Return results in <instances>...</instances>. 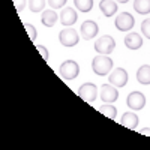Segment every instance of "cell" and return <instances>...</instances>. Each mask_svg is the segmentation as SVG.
<instances>
[{"mask_svg": "<svg viewBox=\"0 0 150 150\" xmlns=\"http://www.w3.org/2000/svg\"><path fill=\"white\" fill-rule=\"evenodd\" d=\"M92 69L96 75H107L112 69V60L107 57V54H99L92 60Z\"/></svg>", "mask_w": 150, "mask_h": 150, "instance_id": "6da1fadb", "label": "cell"}, {"mask_svg": "<svg viewBox=\"0 0 150 150\" xmlns=\"http://www.w3.org/2000/svg\"><path fill=\"white\" fill-rule=\"evenodd\" d=\"M59 72H60V77L63 78V80L71 81V80H74V78L78 77L80 66H78V63H77L75 60H66V62H63V63L60 65Z\"/></svg>", "mask_w": 150, "mask_h": 150, "instance_id": "7a4b0ae2", "label": "cell"}, {"mask_svg": "<svg viewBox=\"0 0 150 150\" xmlns=\"http://www.w3.org/2000/svg\"><path fill=\"white\" fill-rule=\"evenodd\" d=\"M114 47H116L114 38L110 36V35H104L95 42V51L99 53V54H107L108 56L114 51Z\"/></svg>", "mask_w": 150, "mask_h": 150, "instance_id": "3957f363", "label": "cell"}, {"mask_svg": "<svg viewBox=\"0 0 150 150\" xmlns=\"http://www.w3.org/2000/svg\"><path fill=\"white\" fill-rule=\"evenodd\" d=\"M59 41L63 47H75L80 41V35L77 33V30L66 27L59 33Z\"/></svg>", "mask_w": 150, "mask_h": 150, "instance_id": "277c9868", "label": "cell"}, {"mask_svg": "<svg viewBox=\"0 0 150 150\" xmlns=\"http://www.w3.org/2000/svg\"><path fill=\"white\" fill-rule=\"evenodd\" d=\"M78 96L86 102H95V99L98 96V87L93 83H84L80 89H78Z\"/></svg>", "mask_w": 150, "mask_h": 150, "instance_id": "5b68a950", "label": "cell"}, {"mask_svg": "<svg viewBox=\"0 0 150 150\" xmlns=\"http://www.w3.org/2000/svg\"><path fill=\"white\" fill-rule=\"evenodd\" d=\"M114 24H116L117 30H120V32H129L134 27L135 20H134V17L129 14V12H120V14L117 15V18H116V21H114Z\"/></svg>", "mask_w": 150, "mask_h": 150, "instance_id": "8992f818", "label": "cell"}, {"mask_svg": "<svg viewBox=\"0 0 150 150\" xmlns=\"http://www.w3.org/2000/svg\"><path fill=\"white\" fill-rule=\"evenodd\" d=\"M99 95H101L102 102L105 104H112L119 99V92H117V87L112 86V84H104L99 90Z\"/></svg>", "mask_w": 150, "mask_h": 150, "instance_id": "52a82bcc", "label": "cell"}, {"mask_svg": "<svg viewBox=\"0 0 150 150\" xmlns=\"http://www.w3.org/2000/svg\"><path fill=\"white\" fill-rule=\"evenodd\" d=\"M128 78H129L128 72L125 71L123 68H117V69H114V71H112V72L110 74L108 81H110V84L116 86L117 89H119V87H125V86H126Z\"/></svg>", "mask_w": 150, "mask_h": 150, "instance_id": "ba28073f", "label": "cell"}, {"mask_svg": "<svg viewBox=\"0 0 150 150\" xmlns=\"http://www.w3.org/2000/svg\"><path fill=\"white\" fill-rule=\"evenodd\" d=\"M126 104L129 108L138 111V110H143L144 105H146V96L141 93V92H132L128 95L126 98Z\"/></svg>", "mask_w": 150, "mask_h": 150, "instance_id": "9c48e42d", "label": "cell"}, {"mask_svg": "<svg viewBox=\"0 0 150 150\" xmlns=\"http://www.w3.org/2000/svg\"><path fill=\"white\" fill-rule=\"evenodd\" d=\"M80 32H81V38H84V39H93V38L98 35L99 32V27H98V24L93 21V20H87L81 24V27H80Z\"/></svg>", "mask_w": 150, "mask_h": 150, "instance_id": "30bf717a", "label": "cell"}, {"mask_svg": "<svg viewBox=\"0 0 150 150\" xmlns=\"http://www.w3.org/2000/svg\"><path fill=\"white\" fill-rule=\"evenodd\" d=\"M59 18H60V23L63 24V26L69 27V26H72V24L77 23L78 14H77V11L72 9V8H65L63 11L60 12V17Z\"/></svg>", "mask_w": 150, "mask_h": 150, "instance_id": "8fae6325", "label": "cell"}, {"mask_svg": "<svg viewBox=\"0 0 150 150\" xmlns=\"http://www.w3.org/2000/svg\"><path fill=\"white\" fill-rule=\"evenodd\" d=\"M125 45L129 50H138L143 47V38L140 33H128L125 36Z\"/></svg>", "mask_w": 150, "mask_h": 150, "instance_id": "7c38bea8", "label": "cell"}, {"mask_svg": "<svg viewBox=\"0 0 150 150\" xmlns=\"http://www.w3.org/2000/svg\"><path fill=\"white\" fill-rule=\"evenodd\" d=\"M99 9L102 11V14L105 17H112L117 12V3L116 0H101V3H99Z\"/></svg>", "mask_w": 150, "mask_h": 150, "instance_id": "4fadbf2b", "label": "cell"}, {"mask_svg": "<svg viewBox=\"0 0 150 150\" xmlns=\"http://www.w3.org/2000/svg\"><path fill=\"white\" fill-rule=\"evenodd\" d=\"M120 125L125 128H128V129H135L138 126V117L134 112H125L120 119Z\"/></svg>", "mask_w": 150, "mask_h": 150, "instance_id": "5bb4252c", "label": "cell"}, {"mask_svg": "<svg viewBox=\"0 0 150 150\" xmlns=\"http://www.w3.org/2000/svg\"><path fill=\"white\" fill-rule=\"evenodd\" d=\"M137 81L144 86L150 84V65H143L138 68V71H137Z\"/></svg>", "mask_w": 150, "mask_h": 150, "instance_id": "9a60e30c", "label": "cell"}, {"mask_svg": "<svg viewBox=\"0 0 150 150\" xmlns=\"http://www.w3.org/2000/svg\"><path fill=\"white\" fill-rule=\"evenodd\" d=\"M41 23L44 24L45 27H53L54 24L57 23V14L53 9H47L42 12V17H41Z\"/></svg>", "mask_w": 150, "mask_h": 150, "instance_id": "2e32d148", "label": "cell"}, {"mask_svg": "<svg viewBox=\"0 0 150 150\" xmlns=\"http://www.w3.org/2000/svg\"><path fill=\"white\" fill-rule=\"evenodd\" d=\"M134 9L138 12V14H149L150 12V0H135L134 2Z\"/></svg>", "mask_w": 150, "mask_h": 150, "instance_id": "e0dca14e", "label": "cell"}, {"mask_svg": "<svg viewBox=\"0 0 150 150\" xmlns=\"http://www.w3.org/2000/svg\"><path fill=\"white\" fill-rule=\"evenodd\" d=\"M75 8L81 12H89L93 8V0H74Z\"/></svg>", "mask_w": 150, "mask_h": 150, "instance_id": "ac0fdd59", "label": "cell"}, {"mask_svg": "<svg viewBox=\"0 0 150 150\" xmlns=\"http://www.w3.org/2000/svg\"><path fill=\"white\" fill-rule=\"evenodd\" d=\"M99 112H102V114H105V117H110L114 120L117 116V108L114 105H104L99 108Z\"/></svg>", "mask_w": 150, "mask_h": 150, "instance_id": "d6986e66", "label": "cell"}, {"mask_svg": "<svg viewBox=\"0 0 150 150\" xmlns=\"http://www.w3.org/2000/svg\"><path fill=\"white\" fill-rule=\"evenodd\" d=\"M29 8L32 12H41L45 8V0H29Z\"/></svg>", "mask_w": 150, "mask_h": 150, "instance_id": "ffe728a7", "label": "cell"}, {"mask_svg": "<svg viewBox=\"0 0 150 150\" xmlns=\"http://www.w3.org/2000/svg\"><path fill=\"white\" fill-rule=\"evenodd\" d=\"M141 32H143V35L146 38L150 39V18H147V20H144L141 23Z\"/></svg>", "mask_w": 150, "mask_h": 150, "instance_id": "44dd1931", "label": "cell"}, {"mask_svg": "<svg viewBox=\"0 0 150 150\" xmlns=\"http://www.w3.org/2000/svg\"><path fill=\"white\" fill-rule=\"evenodd\" d=\"M68 0H48V5L51 6L53 9H60L66 5Z\"/></svg>", "mask_w": 150, "mask_h": 150, "instance_id": "7402d4cb", "label": "cell"}, {"mask_svg": "<svg viewBox=\"0 0 150 150\" xmlns=\"http://www.w3.org/2000/svg\"><path fill=\"white\" fill-rule=\"evenodd\" d=\"M24 29L27 30V33H29V36H30V39L35 41V39H36V36H38V35H36V33H38L36 29L32 26V24H24Z\"/></svg>", "mask_w": 150, "mask_h": 150, "instance_id": "603a6c76", "label": "cell"}, {"mask_svg": "<svg viewBox=\"0 0 150 150\" xmlns=\"http://www.w3.org/2000/svg\"><path fill=\"white\" fill-rule=\"evenodd\" d=\"M12 2L15 5L17 12H23V9L26 8V0H12Z\"/></svg>", "mask_w": 150, "mask_h": 150, "instance_id": "cb8c5ba5", "label": "cell"}, {"mask_svg": "<svg viewBox=\"0 0 150 150\" xmlns=\"http://www.w3.org/2000/svg\"><path fill=\"white\" fill-rule=\"evenodd\" d=\"M36 50H38V51L41 53V56H42V57H44L45 60H48L50 54H48V50H47V48H44L42 45H36Z\"/></svg>", "mask_w": 150, "mask_h": 150, "instance_id": "d4e9b609", "label": "cell"}, {"mask_svg": "<svg viewBox=\"0 0 150 150\" xmlns=\"http://www.w3.org/2000/svg\"><path fill=\"white\" fill-rule=\"evenodd\" d=\"M140 132H141V135H147V137H150V129H149V128L140 129Z\"/></svg>", "mask_w": 150, "mask_h": 150, "instance_id": "484cf974", "label": "cell"}, {"mask_svg": "<svg viewBox=\"0 0 150 150\" xmlns=\"http://www.w3.org/2000/svg\"><path fill=\"white\" fill-rule=\"evenodd\" d=\"M116 2H117V3H128L129 0H116Z\"/></svg>", "mask_w": 150, "mask_h": 150, "instance_id": "4316f807", "label": "cell"}]
</instances>
